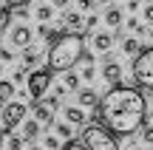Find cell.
<instances>
[{
  "label": "cell",
  "instance_id": "6da1fadb",
  "mask_svg": "<svg viewBox=\"0 0 153 150\" xmlns=\"http://www.w3.org/2000/svg\"><path fill=\"white\" fill-rule=\"evenodd\" d=\"M145 116H148L145 94L122 82H116L97 105V119L116 136H133L136 130H142Z\"/></svg>",
  "mask_w": 153,
  "mask_h": 150
},
{
  "label": "cell",
  "instance_id": "7a4b0ae2",
  "mask_svg": "<svg viewBox=\"0 0 153 150\" xmlns=\"http://www.w3.org/2000/svg\"><path fill=\"white\" fill-rule=\"evenodd\" d=\"M82 51H85V34L76 31H60L48 45V54H45V68L51 74H65L79 62Z\"/></svg>",
  "mask_w": 153,
  "mask_h": 150
},
{
  "label": "cell",
  "instance_id": "3957f363",
  "mask_svg": "<svg viewBox=\"0 0 153 150\" xmlns=\"http://www.w3.org/2000/svg\"><path fill=\"white\" fill-rule=\"evenodd\" d=\"M82 145H85L88 150H119L116 133H111L99 119L82 128Z\"/></svg>",
  "mask_w": 153,
  "mask_h": 150
},
{
  "label": "cell",
  "instance_id": "277c9868",
  "mask_svg": "<svg viewBox=\"0 0 153 150\" xmlns=\"http://www.w3.org/2000/svg\"><path fill=\"white\" fill-rule=\"evenodd\" d=\"M131 71H133V79H136L139 88L153 91V45L150 48H142L136 57H133Z\"/></svg>",
  "mask_w": 153,
  "mask_h": 150
},
{
  "label": "cell",
  "instance_id": "5b68a950",
  "mask_svg": "<svg viewBox=\"0 0 153 150\" xmlns=\"http://www.w3.org/2000/svg\"><path fill=\"white\" fill-rule=\"evenodd\" d=\"M26 113H28V108H26V102H20V99H9L3 105V113H0V128L3 130H14L17 125L26 119Z\"/></svg>",
  "mask_w": 153,
  "mask_h": 150
},
{
  "label": "cell",
  "instance_id": "8992f818",
  "mask_svg": "<svg viewBox=\"0 0 153 150\" xmlns=\"http://www.w3.org/2000/svg\"><path fill=\"white\" fill-rule=\"evenodd\" d=\"M48 85H51V71H48V68H40V71H31V74H28V79H26V94L31 96L34 102H37L40 96H45Z\"/></svg>",
  "mask_w": 153,
  "mask_h": 150
},
{
  "label": "cell",
  "instance_id": "52a82bcc",
  "mask_svg": "<svg viewBox=\"0 0 153 150\" xmlns=\"http://www.w3.org/2000/svg\"><path fill=\"white\" fill-rule=\"evenodd\" d=\"M62 31H76V34H85V17H82L79 9H65L62 11V20H60Z\"/></svg>",
  "mask_w": 153,
  "mask_h": 150
},
{
  "label": "cell",
  "instance_id": "ba28073f",
  "mask_svg": "<svg viewBox=\"0 0 153 150\" xmlns=\"http://www.w3.org/2000/svg\"><path fill=\"white\" fill-rule=\"evenodd\" d=\"M91 48L97 51V54H108V51L114 48V34H111V31H94Z\"/></svg>",
  "mask_w": 153,
  "mask_h": 150
},
{
  "label": "cell",
  "instance_id": "9c48e42d",
  "mask_svg": "<svg viewBox=\"0 0 153 150\" xmlns=\"http://www.w3.org/2000/svg\"><path fill=\"white\" fill-rule=\"evenodd\" d=\"M102 79H105V82H111V85L122 82V65L114 60V57H105V65H102Z\"/></svg>",
  "mask_w": 153,
  "mask_h": 150
},
{
  "label": "cell",
  "instance_id": "30bf717a",
  "mask_svg": "<svg viewBox=\"0 0 153 150\" xmlns=\"http://www.w3.org/2000/svg\"><path fill=\"white\" fill-rule=\"evenodd\" d=\"M31 40H34V34H31L28 26H14L11 28V45L14 48H26V45H31Z\"/></svg>",
  "mask_w": 153,
  "mask_h": 150
},
{
  "label": "cell",
  "instance_id": "8fae6325",
  "mask_svg": "<svg viewBox=\"0 0 153 150\" xmlns=\"http://www.w3.org/2000/svg\"><path fill=\"white\" fill-rule=\"evenodd\" d=\"M62 113H65V122H71V125H88V113L79 105H65Z\"/></svg>",
  "mask_w": 153,
  "mask_h": 150
},
{
  "label": "cell",
  "instance_id": "7c38bea8",
  "mask_svg": "<svg viewBox=\"0 0 153 150\" xmlns=\"http://www.w3.org/2000/svg\"><path fill=\"white\" fill-rule=\"evenodd\" d=\"M76 105H79V108H97L99 105V94H97V91H91V88L76 91Z\"/></svg>",
  "mask_w": 153,
  "mask_h": 150
},
{
  "label": "cell",
  "instance_id": "4fadbf2b",
  "mask_svg": "<svg viewBox=\"0 0 153 150\" xmlns=\"http://www.w3.org/2000/svg\"><path fill=\"white\" fill-rule=\"evenodd\" d=\"M34 119H37L40 125H51V122H54V111L37 99V102H34Z\"/></svg>",
  "mask_w": 153,
  "mask_h": 150
},
{
  "label": "cell",
  "instance_id": "5bb4252c",
  "mask_svg": "<svg viewBox=\"0 0 153 150\" xmlns=\"http://www.w3.org/2000/svg\"><path fill=\"white\" fill-rule=\"evenodd\" d=\"M23 142H34V139H37V136H40V122H37V119H23Z\"/></svg>",
  "mask_w": 153,
  "mask_h": 150
},
{
  "label": "cell",
  "instance_id": "9a60e30c",
  "mask_svg": "<svg viewBox=\"0 0 153 150\" xmlns=\"http://www.w3.org/2000/svg\"><path fill=\"white\" fill-rule=\"evenodd\" d=\"M102 20L108 23L111 28H119V26H122V9H119V6H111V9L105 11V17H102Z\"/></svg>",
  "mask_w": 153,
  "mask_h": 150
},
{
  "label": "cell",
  "instance_id": "2e32d148",
  "mask_svg": "<svg viewBox=\"0 0 153 150\" xmlns=\"http://www.w3.org/2000/svg\"><path fill=\"white\" fill-rule=\"evenodd\" d=\"M11 96H14V82H11V79H0V108H3Z\"/></svg>",
  "mask_w": 153,
  "mask_h": 150
},
{
  "label": "cell",
  "instance_id": "e0dca14e",
  "mask_svg": "<svg viewBox=\"0 0 153 150\" xmlns=\"http://www.w3.org/2000/svg\"><path fill=\"white\" fill-rule=\"evenodd\" d=\"M139 51H142V43H139L136 37H125V40H122V54H131V57H136Z\"/></svg>",
  "mask_w": 153,
  "mask_h": 150
},
{
  "label": "cell",
  "instance_id": "ac0fdd59",
  "mask_svg": "<svg viewBox=\"0 0 153 150\" xmlns=\"http://www.w3.org/2000/svg\"><path fill=\"white\" fill-rule=\"evenodd\" d=\"M34 17H37L40 23H51V17H54V6H51V3H43V6H37Z\"/></svg>",
  "mask_w": 153,
  "mask_h": 150
},
{
  "label": "cell",
  "instance_id": "d6986e66",
  "mask_svg": "<svg viewBox=\"0 0 153 150\" xmlns=\"http://www.w3.org/2000/svg\"><path fill=\"white\" fill-rule=\"evenodd\" d=\"M54 125V133L60 136V139H74V130H71V122H51Z\"/></svg>",
  "mask_w": 153,
  "mask_h": 150
},
{
  "label": "cell",
  "instance_id": "ffe728a7",
  "mask_svg": "<svg viewBox=\"0 0 153 150\" xmlns=\"http://www.w3.org/2000/svg\"><path fill=\"white\" fill-rule=\"evenodd\" d=\"M125 26L131 28L133 34H139V37H145V34H148V26H145L139 17H128V20H125Z\"/></svg>",
  "mask_w": 153,
  "mask_h": 150
},
{
  "label": "cell",
  "instance_id": "44dd1931",
  "mask_svg": "<svg viewBox=\"0 0 153 150\" xmlns=\"http://www.w3.org/2000/svg\"><path fill=\"white\" fill-rule=\"evenodd\" d=\"M37 62H40V54L31 48V45H26V48H23V65H26V68H34Z\"/></svg>",
  "mask_w": 153,
  "mask_h": 150
},
{
  "label": "cell",
  "instance_id": "7402d4cb",
  "mask_svg": "<svg viewBox=\"0 0 153 150\" xmlns=\"http://www.w3.org/2000/svg\"><path fill=\"white\" fill-rule=\"evenodd\" d=\"M60 31H62V28H51L48 23H40V28H37V37H43V40H48V43H51V40H54Z\"/></svg>",
  "mask_w": 153,
  "mask_h": 150
},
{
  "label": "cell",
  "instance_id": "603a6c76",
  "mask_svg": "<svg viewBox=\"0 0 153 150\" xmlns=\"http://www.w3.org/2000/svg\"><path fill=\"white\" fill-rule=\"evenodd\" d=\"M79 74H74V71H65V79H62V85H65L68 91H79Z\"/></svg>",
  "mask_w": 153,
  "mask_h": 150
},
{
  "label": "cell",
  "instance_id": "cb8c5ba5",
  "mask_svg": "<svg viewBox=\"0 0 153 150\" xmlns=\"http://www.w3.org/2000/svg\"><path fill=\"white\" fill-rule=\"evenodd\" d=\"M43 147L45 150H62V142H60V136H57V133H51V136H45V139H43Z\"/></svg>",
  "mask_w": 153,
  "mask_h": 150
},
{
  "label": "cell",
  "instance_id": "d4e9b609",
  "mask_svg": "<svg viewBox=\"0 0 153 150\" xmlns=\"http://www.w3.org/2000/svg\"><path fill=\"white\" fill-rule=\"evenodd\" d=\"M9 23H11V9L6 6V9H0V37L6 34V28H9Z\"/></svg>",
  "mask_w": 153,
  "mask_h": 150
},
{
  "label": "cell",
  "instance_id": "484cf974",
  "mask_svg": "<svg viewBox=\"0 0 153 150\" xmlns=\"http://www.w3.org/2000/svg\"><path fill=\"white\" fill-rule=\"evenodd\" d=\"M40 102H43V105H48L51 108V111H57V108H60V96H40Z\"/></svg>",
  "mask_w": 153,
  "mask_h": 150
},
{
  "label": "cell",
  "instance_id": "4316f807",
  "mask_svg": "<svg viewBox=\"0 0 153 150\" xmlns=\"http://www.w3.org/2000/svg\"><path fill=\"white\" fill-rule=\"evenodd\" d=\"M62 150H88V147L82 145V139H79V142H76V139H68L65 145H62Z\"/></svg>",
  "mask_w": 153,
  "mask_h": 150
},
{
  "label": "cell",
  "instance_id": "83f0119b",
  "mask_svg": "<svg viewBox=\"0 0 153 150\" xmlns=\"http://www.w3.org/2000/svg\"><path fill=\"white\" fill-rule=\"evenodd\" d=\"M142 142L145 145H153V125H145L142 128Z\"/></svg>",
  "mask_w": 153,
  "mask_h": 150
},
{
  "label": "cell",
  "instance_id": "f1b7e54d",
  "mask_svg": "<svg viewBox=\"0 0 153 150\" xmlns=\"http://www.w3.org/2000/svg\"><path fill=\"white\" fill-rule=\"evenodd\" d=\"M9 150H23V136H9Z\"/></svg>",
  "mask_w": 153,
  "mask_h": 150
},
{
  "label": "cell",
  "instance_id": "f546056e",
  "mask_svg": "<svg viewBox=\"0 0 153 150\" xmlns=\"http://www.w3.org/2000/svg\"><path fill=\"white\" fill-rule=\"evenodd\" d=\"M94 6H97V0H76V9L79 11H91Z\"/></svg>",
  "mask_w": 153,
  "mask_h": 150
},
{
  "label": "cell",
  "instance_id": "4dcf8cb0",
  "mask_svg": "<svg viewBox=\"0 0 153 150\" xmlns=\"http://www.w3.org/2000/svg\"><path fill=\"white\" fill-rule=\"evenodd\" d=\"M97 23H99L97 14H88V17H85V31H94V28H97Z\"/></svg>",
  "mask_w": 153,
  "mask_h": 150
},
{
  "label": "cell",
  "instance_id": "1f68e13d",
  "mask_svg": "<svg viewBox=\"0 0 153 150\" xmlns=\"http://www.w3.org/2000/svg\"><path fill=\"white\" fill-rule=\"evenodd\" d=\"M145 26H153V3L145 6Z\"/></svg>",
  "mask_w": 153,
  "mask_h": 150
},
{
  "label": "cell",
  "instance_id": "d6a6232c",
  "mask_svg": "<svg viewBox=\"0 0 153 150\" xmlns=\"http://www.w3.org/2000/svg\"><path fill=\"white\" fill-rule=\"evenodd\" d=\"M11 60H14L11 48H0V62H11Z\"/></svg>",
  "mask_w": 153,
  "mask_h": 150
},
{
  "label": "cell",
  "instance_id": "836d02e7",
  "mask_svg": "<svg viewBox=\"0 0 153 150\" xmlns=\"http://www.w3.org/2000/svg\"><path fill=\"white\" fill-rule=\"evenodd\" d=\"M31 3V0H6V6H9V9H17V6H28Z\"/></svg>",
  "mask_w": 153,
  "mask_h": 150
},
{
  "label": "cell",
  "instance_id": "e575fe53",
  "mask_svg": "<svg viewBox=\"0 0 153 150\" xmlns=\"http://www.w3.org/2000/svg\"><path fill=\"white\" fill-rule=\"evenodd\" d=\"M23 79H28V77H26V65L14 71V82H23Z\"/></svg>",
  "mask_w": 153,
  "mask_h": 150
},
{
  "label": "cell",
  "instance_id": "d590c367",
  "mask_svg": "<svg viewBox=\"0 0 153 150\" xmlns=\"http://www.w3.org/2000/svg\"><path fill=\"white\" fill-rule=\"evenodd\" d=\"M68 3H71V0H51L54 9H68Z\"/></svg>",
  "mask_w": 153,
  "mask_h": 150
},
{
  "label": "cell",
  "instance_id": "8d00e7d4",
  "mask_svg": "<svg viewBox=\"0 0 153 150\" xmlns=\"http://www.w3.org/2000/svg\"><path fill=\"white\" fill-rule=\"evenodd\" d=\"M54 94H57V96H60V99H62V96L68 94V88H65V85H57V88H54Z\"/></svg>",
  "mask_w": 153,
  "mask_h": 150
},
{
  "label": "cell",
  "instance_id": "74e56055",
  "mask_svg": "<svg viewBox=\"0 0 153 150\" xmlns=\"http://www.w3.org/2000/svg\"><path fill=\"white\" fill-rule=\"evenodd\" d=\"M125 6H128V11H136L139 9V0H125Z\"/></svg>",
  "mask_w": 153,
  "mask_h": 150
},
{
  "label": "cell",
  "instance_id": "f35d334b",
  "mask_svg": "<svg viewBox=\"0 0 153 150\" xmlns=\"http://www.w3.org/2000/svg\"><path fill=\"white\" fill-rule=\"evenodd\" d=\"M111 3V0H97V6H108Z\"/></svg>",
  "mask_w": 153,
  "mask_h": 150
},
{
  "label": "cell",
  "instance_id": "ab89813d",
  "mask_svg": "<svg viewBox=\"0 0 153 150\" xmlns=\"http://www.w3.org/2000/svg\"><path fill=\"white\" fill-rule=\"evenodd\" d=\"M28 150H45V147H40V145H31V147H28Z\"/></svg>",
  "mask_w": 153,
  "mask_h": 150
},
{
  "label": "cell",
  "instance_id": "60d3db41",
  "mask_svg": "<svg viewBox=\"0 0 153 150\" xmlns=\"http://www.w3.org/2000/svg\"><path fill=\"white\" fill-rule=\"evenodd\" d=\"M0 150H3V130H0Z\"/></svg>",
  "mask_w": 153,
  "mask_h": 150
},
{
  "label": "cell",
  "instance_id": "b9f144b4",
  "mask_svg": "<svg viewBox=\"0 0 153 150\" xmlns=\"http://www.w3.org/2000/svg\"><path fill=\"white\" fill-rule=\"evenodd\" d=\"M131 150H145V147H139V145H133V147H131Z\"/></svg>",
  "mask_w": 153,
  "mask_h": 150
},
{
  "label": "cell",
  "instance_id": "7bdbcfd3",
  "mask_svg": "<svg viewBox=\"0 0 153 150\" xmlns=\"http://www.w3.org/2000/svg\"><path fill=\"white\" fill-rule=\"evenodd\" d=\"M0 77H3V62H0Z\"/></svg>",
  "mask_w": 153,
  "mask_h": 150
},
{
  "label": "cell",
  "instance_id": "ee69618b",
  "mask_svg": "<svg viewBox=\"0 0 153 150\" xmlns=\"http://www.w3.org/2000/svg\"><path fill=\"white\" fill-rule=\"evenodd\" d=\"M150 116H153V105H150Z\"/></svg>",
  "mask_w": 153,
  "mask_h": 150
},
{
  "label": "cell",
  "instance_id": "f6af8a7d",
  "mask_svg": "<svg viewBox=\"0 0 153 150\" xmlns=\"http://www.w3.org/2000/svg\"><path fill=\"white\" fill-rule=\"evenodd\" d=\"M0 130H3V128H0Z\"/></svg>",
  "mask_w": 153,
  "mask_h": 150
}]
</instances>
